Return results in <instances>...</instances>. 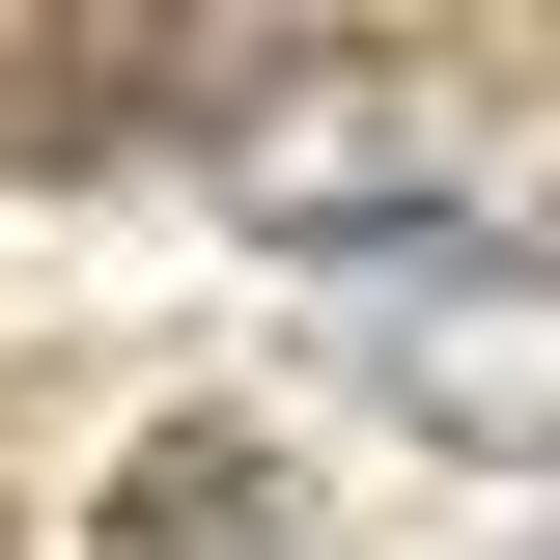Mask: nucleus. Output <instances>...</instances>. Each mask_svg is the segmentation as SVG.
<instances>
[{"mask_svg":"<svg viewBox=\"0 0 560 560\" xmlns=\"http://www.w3.org/2000/svg\"><path fill=\"white\" fill-rule=\"evenodd\" d=\"M113 560H280V504H253V448H140V504H113Z\"/></svg>","mask_w":560,"mask_h":560,"instance_id":"nucleus-1","label":"nucleus"}]
</instances>
